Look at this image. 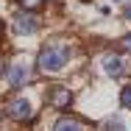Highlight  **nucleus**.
<instances>
[{"label":"nucleus","instance_id":"9b49d317","mask_svg":"<svg viewBox=\"0 0 131 131\" xmlns=\"http://www.w3.org/2000/svg\"><path fill=\"white\" fill-rule=\"evenodd\" d=\"M123 50L131 53V34H126V36H123Z\"/></svg>","mask_w":131,"mask_h":131},{"label":"nucleus","instance_id":"f8f14e48","mask_svg":"<svg viewBox=\"0 0 131 131\" xmlns=\"http://www.w3.org/2000/svg\"><path fill=\"white\" fill-rule=\"evenodd\" d=\"M123 17H126V20H131V3H126V8H123Z\"/></svg>","mask_w":131,"mask_h":131},{"label":"nucleus","instance_id":"0eeeda50","mask_svg":"<svg viewBox=\"0 0 131 131\" xmlns=\"http://www.w3.org/2000/svg\"><path fill=\"white\" fill-rule=\"evenodd\" d=\"M86 126H84V120H78V117H59L56 120V126H53V131H84Z\"/></svg>","mask_w":131,"mask_h":131},{"label":"nucleus","instance_id":"ddd939ff","mask_svg":"<svg viewBox=\"0 0 131 131\" xmlns=\"http://www.w3.org/2000/svg\"><path fill=\"white\" fill-rule=\"evenodd\" d=\"M0 70H3V64H0Z\"/></svg>","mask_w":131,"mask_h":131},{"label":"nucleus","instance_id":"f257e3e1","mask_svg":"<svg viewBox=\"0 0 131 131\" xmlns=\"http://www.w3.org/2000/svg\"><path fill=\"white\" fill-rule=\"evenodd\" d=\"M36 61H39V70H45V73H59L67 61H70V50L64 48V45H45L39 56H36Z\"/></svg>","mask_w":131,"mask_h":131},{"label":"nucleus","instance_id":"39448f33","mask_svg":"<svg viewBox=\"0 0 131 131\" xmlns=\"http://www.w3.org/2000/svg\"><path fill=\"white\" fill-rule=\"evenodd\" d=\"M101 67H103L106 75H123V73H126V61H123L117 53H103V56H101Z\"/></svg>","mask_w":131,"mask_h":131},{"label":"nucleus","instance_id":"6e6552de","mask_svg":"<svg viewBox=\"0 0 131 131\" xmlns=\"http://www.w3.org/2000/svg\"><path fill=\"white\" fill-rule=\"evenodd\" d=\"M101 131H128V128H126V123H123V120L112 117V120H106L103 126H101Z\"/></svg>","mask_w":131,"mask_h":131},{"label":"nucleus","instance_id":"20e7f679","mask_svg":"<svg viewBox=\"0 0 131 131\" xmlns=\"http://www.w3.org/2000/svg\"><path fill=\"white\" fill-rule=\"evenodd\" d=\"M8 117H11V120H31V117H34V106H31V101H25V98H14V101L8 103Z\"/></svg>","mask_w":131,"mask_h":131},{"label":"nucleus","instance_id":"7ed1b4c3","mask_svg":"<svg viewBox=\"0 0 131 131\" xmlns=\"http://www.w3.org/2000/svg\"><path fill=\"white\" fill-rule=\"evenodd\" d=\"M36 28H39V17L36 14H31V11H20L17 17H14V34H36Z\"/></svg>","mask_w":131,"mask_h":131},{"label":"nucleus","instance_id":"f03ea898","mask_svg":"<svg viewBox=\"0 0 131 131\" xmlns=\"http://www.w3.org/2000/svg\"><path fill=\"white\" fill-rule=\"evenodd\" d=\"M28 78H31V64L28 61H14L8 70H6V81L17 89V86H25Z\"/></svg>","mask_w":131,"mask_h":131},{"label":"nucleus","instance_id":"423d86ee","mask_svg":"<svg viewBox=\"0 0 131 131\" xmlns=\"http://www.w3.org/2000/svg\"><path fill=\"white\" fill-rule=\"evenodd\" d=\"M48 101H50V106H56V109H67V106L73 103V92H70L67 86H53L50 92H48Z\"/></svg>","mask_w":131,"mask_h":131},{"label":"nucleus","instance_id":"9d476101","mask_svg":"<svg viewBox=\"0 0 131 131\" xmlns=\"http://www.w3.org/2000/svg\"><path fill=\"white\" fill-rule=\"evenodd\" d=\"M17 3H20V6H25V8H36L42 0H17Z\"/></svg>","mask_w":131,"mask_h":131},{"label":"nucleus","instance_id":"1a4fd4ad","mask_svg":"<svg viewBox=\"0 0 131 131\" xmlns=\"http://www.w3.org/2000/svg\"><path fill=\"white\" fill-rule=\"evenodd\" d=\"M120 103L126 106V109H131V84H128V86H123V92H120Z\"/></svg>","mask_w":131,"mask_h":131}]
</instances>
